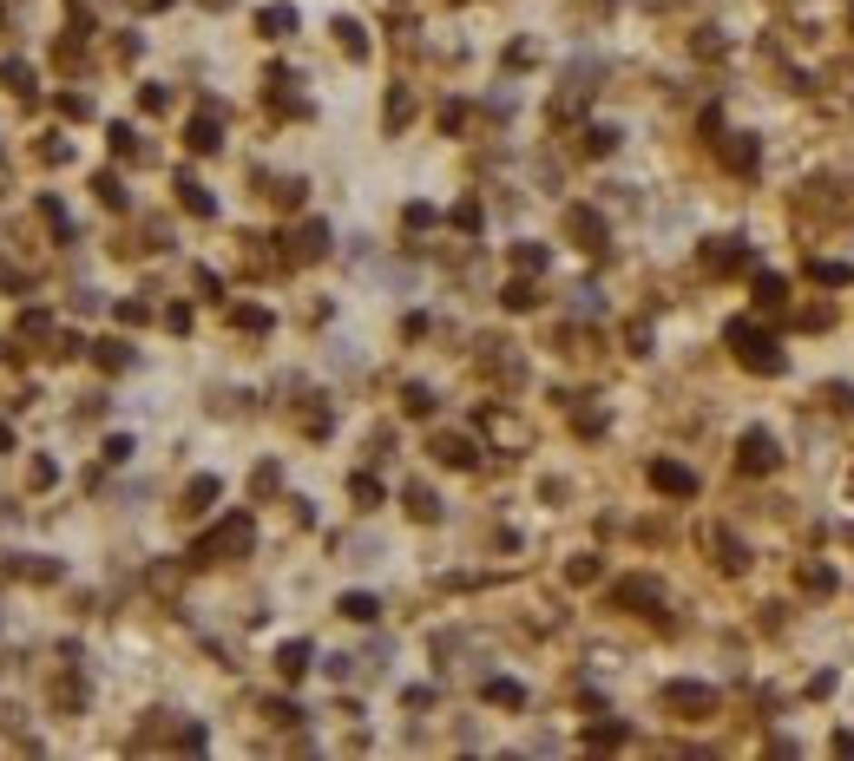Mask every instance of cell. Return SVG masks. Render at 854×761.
Masks as SVG:
<instances>
[{
	"mask_svg": "<svg viewBox=\"0 0 854 761\" xmlns=\"http://www.w3.org/2000/svg\"><path fill=\"white\" fill-rule=\"evenodd\" d=\"M730 342H736V355L750 361V368H762V375H769V368H782V355L769 348V335H762V328H750V322H730Z\"/></svg>",
	"mask_w": 854,
	"mask_h": 761,
	"instance_id": "obj_1",
	"label": "cell"
},
{
	"mask_svg": "<svg viewBox=\"0 0 854 761\" xmlns=\"http://www.w3.org/2000/svg\"><path fill=\"white\" fill-rule=\"evenodd\" d=\"M742 466H750V473H769V466H776V440H769L762 427L742 434Z\"/></svg>",
	"mask_w": 854,
	"mask_h": 761,
	"instance_id": "obj_2",
	"label": "cell"
},
{
	"mask_svg": "<svg viewBox=\"0 0 854 761\" xmlns=\"http://www.w3.org/2000/svg\"><path fill=\"white\" fill-rule=\"evenodd\" d=\"M782 296H789L782 276H756V302H762V308H782Z\"/></svg>",
	"mask_w": 854,
	"mask_h": 761,
	"instance_id": "obj_3",
	"label": "cell"
},
{
	"mask_svg": "<svg viewBox=\"0 0 854 761\" xmlns=\"http://www.w3.org/2000/svg\"><path fill=\"white\" fill-rule=\"evenodd\" d=\"M657 486H664V493H691V486H697V479H691V473H683V466H657Z\"/></svg>",
	"mask_w": 854,
	"mask_h": 761,
	"instance_id": "obj_4",
	"label": "cell"
},
{
	"mask_svg": "<svg viewBox=\"0 0 854 761\" xmlns=\"http://www.w3.org/2000/svg\"><path fill=\"white\" fill-rule=\"evenodd\" d=\"M802 584H809V590H835V571H829V565H802Z\"/></svg>",
	"mask_w": 854,
	"mask_h": 761,
	"instance_id": "obj_5",
	"label": "cell"
},
{
	"mask_svg": "<svg viewBox=\"0 0 854 761\" xmlns=\"http://www.w3.org/2000/svg\"><path fill=\"white\" fill-rule=\"evenodd\" d=\"M730 164H736V171H756V145H750V138H736V145H730Z\"/></svg>",
	"mask_w": 854,
	"mask_h": 761,
	"instance_id": "obj_6",
	"label": "cell"
},
{
	"mask_svg": "<svg viewBox=\"0 0 854 761\" xmlns=\"http://www.w3.org/2000/svg\"><path fill=\"white\" fill-rule=\"evenodd\" d=\"M671 702H677V709H710L703 689H671Z\"/></svg>",
	"mask_w": 854,
	"mask_h": 761,
	"instance_id": "obj_7",
	"label": "cell"
},
{
	"mask_svg": "<svg viewBox=\"0 0 854 761\" xmlns=\"http://www.w3.org/2000/svg\"><path fill=\"white\" fill-rule=\"evenodd\" d=\"M815 283H848V263H815Z\"/></svg>",
	"mask_w": 854,
	"mask_h": 761,
	"instance_id": "obj_8",
	"label": "cell"
},
{
	"mask_svg": "<svg viewBox=\"0 0 854 761\" xmlns=\"http://www.w3.org/2000/svg\"><path fill=\"white\" fill-rule=\"evenodd\" d=\"M848 20H854V14H848Z\"/></svg>",
	"mask_w": 854,
	"mask_h": 761,
	"instance_id": "obj_9",
	"label": "cell"
}]
</instances>
